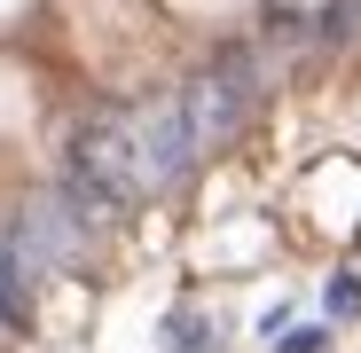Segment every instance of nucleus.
<instances>
[{"instance_id":"3","label":"nucleus","mask_w":361,"mask_h":353,"mask_svg":"<svg viewBox=\"0 0 361 353\" xmlns=\"http://www.w3.org/2000/svg\"><path fill=\"white\" fill-rule=\"evenodd\" d=\"M322 345H330V330H290L283 337V353H322Z\"/></svg>"},{"instance_id":"2","label":"nucleus","mask_w":361,"mask_h":353,"mask_svg":"<svg viewBox=\"0 0 361 353\" xmlns=\"http://www.w3.org/2000/svg\"><path fill=\"white\" fill-rule=\"evenodd\" d=\"M165 353H220V337L197 330V314H173L165 322Z\"/></svg>"},{"instance_id":"1","label":"nucleus","mask_w":361,"mask_h":353,"mask_svg":"<svg viewBox=\"0 0 361 353\" xmlns=\"http://www.w3.org/2000/svg\"><path fill=\"white\" fill-rule=\"evenodd\" d=\"M87 244V228H79V189H47V197H32L24 212H16V228H8V252L24 275H39V267H55V259H71Z\"/></svg>"}]
</instances>
